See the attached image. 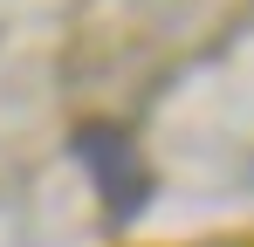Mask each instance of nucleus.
<instances>
[{"label": "nucleus", "mask_w": 254, "mask_h": 247, "mask_svg": "<svg viewBox=\"0 0 254 247\" xmlns=\"http://www.w3.org/2000/svg\"><path fill=\"white\" fill-rule=\"evenodd\" d=\"M76 158L89 165L96 192L110 199L117 220H130L137 206L151 199V179H144V165H137V151H130L124 130H110V124H83V130H76Z\"/></svg>", "instance_id": "1"}]
</instances>
